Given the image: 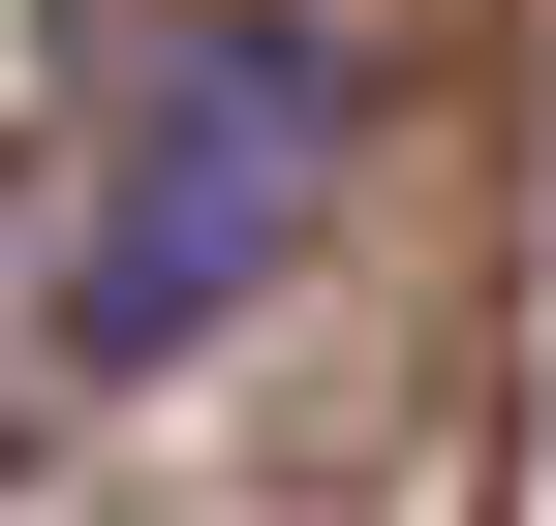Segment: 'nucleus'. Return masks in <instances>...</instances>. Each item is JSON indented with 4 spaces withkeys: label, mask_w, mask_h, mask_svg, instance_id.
<instances>
[{
    "label": "nucleus",
    "mask_w": 556,
    "mask_h": 526,
    "mask_svg": "<svg viewBox=\"0 0 556 526\" xmlns=\"http://www.w3.org/2000/svg\"><path fill=\"white\" fill-rule=\"evenodd\" d=\"M340 155H371L340 32H278V0L155 32V62H124V124H93V186H62V341H93V372H186V341H248V310L309 279Z\"/></svg>",
    "instance_id": "obj_1"
}]
</instances>
